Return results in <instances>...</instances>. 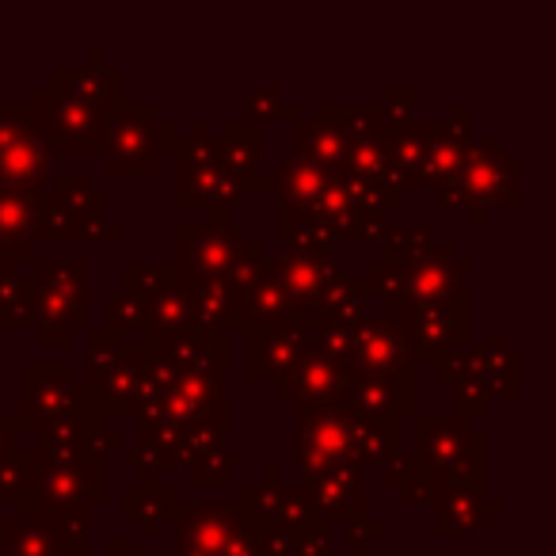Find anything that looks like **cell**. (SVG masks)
I'll list each match as a JSON object with an SVG mask.
<instances>
[{"mask_svg":"<svg viewBox=\"0 0 556 556\" xmlns=\"http://www.w3.org/2000/svg\"><path fill=\"white\" fill-rule=\"evenodd\" d=\"M9 446H12V431L4 427V419H0V462H4V457H12Z\"/></svg>","mask_w":556,"mask_h":556,"instance_id":"4fadbf2b","label":"cell"},{"mask_svg":"<svg viewBox=\"0 0 556 556\" xmlns=\"http://www.w3.org/2000/svg\"><path fill=\"white\" fill-rule=\"evenodd\" d=\"M462 191H465V199H495V191L500 187H507L510 184V172H515V161L510 156H503L500 149H495V156H472L469 164H462Z\"/></svg>","mask_w":556,"mask_h":556,"instance_id":"8992f818","label":"cell"},{"mask_svg":"<svg viewBox=\"0 0 556 556\" xmlns=\"http://www.w3.org/2000/svg\"><path fill=\"white\" fill-rule=\"evenodd\" d=\"M70 381H65L62 370H39V389L42 393H54V389H65ZM70 408V401H62V396H47V416H58V412Z\"/></svg>","mask_w":556,"mask_h":556,"instance_id":"8fae6325","label":"cell"},{"mask_svg":"<svg viewBox=\"0 0 556 556\" xmlns=\"http://www.w3.org/2000/svg\"><path fill=\"white\" fill-rule=\"evenodd\" d=\"M419 161H424V168L431 172V176H454L457 168L465 164V138L462 130H454V126H434L431 134H427V141L419 146Z\"/></svg>","mask_w":556,"mask_h":556,"instance_id":"52a82bcc","label":"cell"},{"mask_svg":"<svg viewBox=\"0 0 556 556\" xmlns=\"http://www.w3.org/2000/svg\"><path fill=\"white\" fill-rule=\"evenodd\" d=\"M287 393L302 396V401H313V408H332L336 393H348V378L336 363H325V358H298L290 366V374L282 378Z\"/></svg>","mask_w":556,"mask_h":556,"instance_id":"5b68a950","label":"cell"},{"mask_svg":"<svg viewBox=\"0 0 556 556\" xmlns=\"http://www.w3.org/2000/svg\"><path fill=\"white\" fill-rule=\"evenodd\" d=\"M4 556H50V538L31 522L4 526Z\"/></svg>","mask_w":556,"mask_h":556,"instance_id":"30bf717a","label":"cell"},{"mask_svg":"<svg viewBox=\"0 0 556 556\" xmlns=\"http://www.w3.org/2000/svg\"><path fill=\"white\" fill-rule=\"evenodd\" d=\"M278 184H282V191H287V199L294 202V206H313V202H320L328 194L325 168L313 161H302V156L278 172Z\"/></svg>","mask_w":556,"mask_h":556,"instance_id":"ba28073f","label":"cell"},{"mask_svg":"<svg viewBox=\"0 0 556 556\" xmlns=\"http://www.w3.org/2000/svg\"><path fill=\"white\" fill-rule=\"evenodd\" d=\"M156 115L153 108H138V111H126V118L118 123V134L111 141V156L108 164L115 172H146L153 168V156H156Z\"/></svg>","mask_w":556,"mask_h":556,"instance_id":"277c9868","label":"cell"},{"mask_svg":"<svg viewBox=\"0 0 556 556\" xmlns=\"http://www.w3.org/2000/svg\"><path fill=\"white\" fill-rule=\"evenodd\" d=\"M42 210L27 199V191L0 187V244H20L39 225Z\"/></svg>","mask_w":556,"mask_h":556,"instance_id":"9c48e42d","label":"cell"},{"mask_svg":"<svg viewBox=\"0 0 556 556\" xmlns=\"http://www.w3.org/2000/svg\"><path fill=\"white\" fill-rule=\"evenodd\" d=\"M47 156L50 153L31 115L0 108V184L9 191H27L35 179H42Z\"/></svg>","mask_w":556,"mask_h":556,"instance_id":"6da1fadb","label":"cell"},{"mask_svg":"<svg viewBox=\"0 0 556 556\" xmlns=\"http://www.w3.org/2000/svg\"><path fill=\"white\" fill-rule=\"evenodd\" d=\"M184 240V255H187V267L202 270L210 278H222L229 270H237L240 260V232L237 229H222V225H210V229H191V232H179Z\"/></svg>","mask_w":556,"mask_h":556,"instance_id":"3957f363","label":"cell"},{"mask_svg":"<svg viewBox=\"0 0 556 556\" xmlns=\"http://www.w3.org/2000/svg\"><path fill=\"white\" fill-rule=\"evenodd\" d=\"M103 556H138V545H134V541H130V545H126V541H111Z\"/></svg>","mask_w":556,"mask_h":556,"instance_id":"7c38bea8","label":"cell"},{"mask_svg":"<svg viewBox=\"0 0 556 556\" xmlns=\"http://www.w3.org/2000/svg\"><path fill=\"white\" fill-rule=\"evenodd\" d=\"M355 363L363 366V378H401V366L408 363L404 332L396 325H389V320H366L355 336Z\"/></svg>","mask_w":556,"mask_h":556,"instance_id":"7a4b0ae2","label":"cell"}]
</instances>
